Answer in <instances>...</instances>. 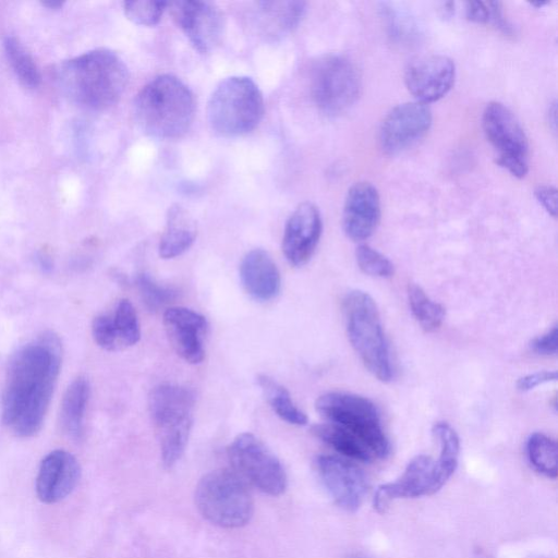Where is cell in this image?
<instances>
[{"instance_id": "6da1fadb", "label": "cell", "mask_w": 558, "mask_h": 558, "mask_svg": "<svg viewBox=\"0 0 558 558\" xmlns=\"http://www.w3.org/2000/svg\"><path fill=\"white\" fill-rule=\"evenodd\" d=\"M62 362V345L45 331L11 357L1 400V421L15 436L26 438L43 427Z\"/></svg>"}, {"instance_id": "7a4b0ae2", "label": "cell", "mask_w": 558, "mask_h": 558, "mask_svg": "<svg viewBox=\"0 0 558 558\" xmlns=\"http://www.w3.org/2000/svg\"><path fill=\"white\" fill-rule=\"evenodd\" d=\"M129 71L122 58L112 50L99 48L62 62L57 82L74 104L89 110H105L122 96Z\"/></svg>"}, {"instance_id": "3957f363", "label": "cell", "mask_w": 558, "mask_h": 558, "mask_svg": "<svg viewBox=\"0 0 558 558\" xmlns=\"http://www.w3.org/2000/svg\"><path fill=\"white\" fill-rule=\"evenodd\" d=\"M141 129L157 138H177L190 129L195 114L191 89L178 77L162 74L148 82L134 100Z\"/></svg>"}, {"instance_id": "277c9868", "label": "cell", "mask_w": 558, "mask_h": 558, "mask_svg": "<svg viewBox=\"0 0 558 558\" xmlns=\"http://www.w3.org/2000/svg\"><path fill=\"white\" fill-rule=\"evenodd\" d=\"M349 340L365 367L377 379L393 376L389 345L373 298L361 290L347 294L343 302Z\"/></svg>"}, {"instance_id": "5b68a950", "label": "cell", "mask_w": 558, "mask_h": 558, "mask_svg": "<svg viewBox=\"0 0 558 558\" xmlns=\"http://www.w3.org/2000/svg\"><path fill=\"white\" fill-rule=\"evenodd\" d=\"M265 111L264 98L256 83L246 76H230L213 92L207 107L211 130L223 137L252 132Z\"/></svg>"}, {"instance_id": "8992f818", "label": "cell", "mask_w": 558, "mask_h": 558, "mask_svg": "<svg viewBox=\"0 0 558 558\" xmlns=\"http://www.w3.org/2000/svg\"><path fill=\"white\" fill-rule=\"evenodd\" d=\"M195 398L191 390L178 385L155 387L148 397V411L159 439L160 453L167 468L182 457L193 423Z\"/></svg>"}, {"instance_id": "52a82bcc", "label": "cell", "mask_w": 558, "mask_h": 558, "mask_svg": "<svg viewBox=\"0 0 558 558\" xmlns=\"http://www.w3.org/2000/svg\"><path fill=\"white\" fill-rule=\"evenodd\" d=\"M195 504L207 521L226 529L247 524L254 513V501L245 482L227 469L211 471L199 480Z\"/></svg>"}, {"instance_id": "ba28073f", "label": "cell", "mask_w": 558, "mask_h": 558, "mask_svg": "<svg viewBox=\"0 0 558 558\" xmlns=\"http://www.w3.org/2000/svg\"><path fill=\"white\" fill-rule=\"evenodd\" d=\"M317 412L329 423L357 437L373 453L385 458L390 451L376 405L367 398L341 391L322 395L315 403Z\"/></svg>"}, {"instance_id": "9c48e42d", "label": "cell", "mask_w": 558, "mask_h": 558, "mask_svg": "<svg viewBox=\"0 0 558 558\" xmlns=\"http://www.w3.org/2000/svg\"><path fill=\"white\" fill-rule=\"evenodd\" d=\"M310 92L316 107L328 116L349 110L361 92V76L355 64L340 54L318 58L310 71Z\"/></svg>"}, {"instance_id": "30bf717a", "label": "cell", "mask_w": 558, "mask_h": 558, "mask_svg": "<svg viewBox=\"0 0 558 558\" xmlns=\"http://www.w3.org/2000/svg\"><path fill=\"white\" fill-rule=\"evenodd\" d=\"M487 141L496 151L497 163L521 179L529 171V142L514 113L498 101L487 104L482 116Z\"/></svg>"}, {"instance_id": "8fae6325", "label": "cell", "mask_w": 558, "mask_h": 558, "mask_svg": "<svg viewBox=\"0 0 558 558\" xmlns=\"http://www.w3.org/2000/svg\"><path fill=\"white\" fill-rule=\"evenodd\" d=\"M228 457L235 473L270 496H279L287 488V475L278 458L253 434L238 435L228 448Z\"/></svg>"}, {"instance_id": "7c38bea8", "label": "cell", "mask_w": 558, "mask_h": 558, "mask_svg": "<svg viewBox=\"0 0 558 558\" xmlns=\"http://www.w3.org/2000/svg\"><path fill=\"white\" fill-rule=\"evenodd\" d=\"M171 15L191 45L201 53H208L221 41L225 31L222 12L208 1L168 2Z\"/></svg>"}, {"instance_id": "4fadbf2b", "label": "cell", "mask_w": 558, "mask_h": 558, "mask_svg": "<svg viewBox=\"0 0 558 558\" xmlns=\"http://www.w3.org/2000/svg\"><path fill=\"white\" fill-rule=\"evenodd\" d=\"M430 124L432 110L426 104L415 100L398 105L380 125V146L386 154H399L420 141Z\"/></svg>"}, {"instance_id": "5bb4252c", "label": "cell", "mask_w": 558, "mask_h": 558, "mask_svg": "<svg viewBox=\"0 0 558 558\" xmlns=\"http://www.w3.org/2000/svg\"><path fill=\"white\" fill-rule=\"evenodd\" d=\"M456 80L454 62L442 54L413 60L405 70L404 82L416 101L429 104L445 97Z\"/></svg>"}, {"instance_id": "9a60e30c", "label": "cell", "mask_w": 558, "mask_h": 558, "mask_svg": "<svg viewBox=\"0 0 558 558\" xmlns=\"http://www.w3.org/2000/svg\"><path fill=\"white\" fill-rule=\"evenodd\" d=\"M441 487L435 460L428 456L420 454L408 463L397 481L383 484L377 488L373 506L378 513H385L393 499L432 495Z\"/></svg>"}, {"instance_id": "2e32d148", "label": "cell", "mask_w": 558, "mask_h": 558, "mask_svg": "<svg viewBox=\"0 0 558 558\" xmlns=\"http://www.w3.org/2000/svg\"><path fill=\"white\" fill-rule=\"evenodd\" d=\"M316 466L335 502L347 511H356L367 493V481L363 471L335 456H319Z\"/></svg>"}, {"instance_id": "e0dca14e", "label": "cell", "mask_w": 558, "mask_h": 558, "mask_svg": "<svg viewBox=\"0 0 558 558\" xmlns=\"http://www.w3.org/2000/svg\"><path fill=\"white\" fill-rule=\"evenodd\" d=\"M323 230L318 208L305 202L289 217L282 238V252L293 266L306 264L314 254Z\"/></svg>"}, {"instance_id": "ac0fdd59", "label": "cell", "mask_w": 558, "mask_h": 558, "mask_svg": "<svg viewBox=\"0 0 558 558\" xmlns=\"http://www.w3.org/2000/svg\"><path fill=\"white\" fill-rule=\"evenodd\" d=\"M380 215L379 193L372 183L356 182L348 190L342 226L349 239L354 242L368 239L376 231Z\"/></svg>"}, {"instance_id": "d6986e66", "label": "cell", "mask_w": 558, "mask_h": 558, "mask_svg": "<svg viewBox=\"0 0 558 558\" xmlns=\"http://www.w3.org/2000/svg\"><path fill=\"white\" fill-rule=\"evenodd\" d=\"M80 477L77 459L66 450H53L40 462L35 484L37 497L45 504L59 502L73 492Z\"/></svg>"}, {"instance_id": "ffe728a7", "label": "cell", "mask_w": 558, "mask_h": 558, "mask_svg": "<svg viewBox=\"0 0 558 558\" xmlns=\"http://www.w3.org/2000/svg\"><path fill=\"white\" fill-rule=\"evenodd\" d=\"M163 326L171 345L184 361L191 364L203 361V336L207 330L203 315L186 307H169L163 313Z\"/></svg>"}, {"instance_id": "44dd1931", "label": "cell", "mask_w": 558, "mask_h": 558, "mask_svg": "<svg viewBox=\"0 0 558 558\" xmlns=\"http://www.w3.org/2000/svg\"><path fill=\"white\" fill-rule=\"evenodd\" d=\"M240 278L245 291L255 300L268 301L280 291L281 278L270 255L254 248L246 253L240 265Z\"/></svg>"}, {"instance_id": "7402d4cb", "label": "cell", "mask_w": 558, "mask_h": 558, "mask_svg": "<svg viewBox=\"0 0 558 558\" xmlns=\"http://www.w3.org/2000/svg\"><path fill=\"white\" fill-rule=\"evenodd\" d=\"M196 233V222L191 214L179 204L172 205L159 241L160 257L173 258L183 254L193 244Z\"/></svg>"}, {"instance_id": "603a6c76", "label": "cell", "mask_w": 558, "mask_h": 558, "mask_svg": "<svg viewBox=\"0 0 558 558\" xmlns=\"http://www.w3.org/2000/svg\"><path fill=\"white\" fill-rule=\"evenodd\" d=\"M89 392L88 380L80 376L68 386L61 400L59 425L62 433L72 440H80L83 436Z\"/></svg>"}, {"instance_id": "cb8c5ba5", "label": "cell", "mask_w": 558, "mask_h": 558, "mask_svg": "<svg viewBox=\"0 0 558 558\" xmlns=\"http://www.w3.org/2000/svg\"><path fill=\"white\" fill-rule=\"evenodd\" d=\"M255 5L258 25L272 37L293 31L306 10L303 1H260Z\"/></svg>"}, {"instance_id": "d4e9b609", "label": "cell", "mask_w": 558, "mask_h": 558, "mask_svg": "<svg viewBox=\"0 0 558 558\" xmlns=\"http://www.w3.org/2000/svg\"><path fill=\"white\" fill-rule=\"evenodd\" d=\"M312 432L316 437L348 458L364 462L374 459L373 453L357 437L338 425L331 423L318 424L312 427Z\"/></svg>"}, {"instance_id": "484cf974", "label": "cell", "mask_w": 558, "mask_h": 558, "mask_svg": "<svg viewBox=\"0 0 558 558\" xmlns=\"http://www.w3.org/2000/svg\"><path fill=\"white\" fill-rule=\"evenodd\" d=\"M257 384L276 414L293 425H305L307 416L292 401L289 391L267 375H258Z\"/></svg>"}, {"instance_id": "4316f807", "label": "cell", "mask_w": 558, "mask_h": 558, "mask_svg": "<svg viewBox=\"0 0 558 558\" xmlns=\"http://www.w3.org/2000/svg\"><path fill=\"white\" fill-rule=\"evenodd\" d=\"M433 434L440 447L439 457L435 464L438 481L444 486L457 469L460 439L447 422H437L433 427Z\"/></svg>"}, {"instance_id": "83f0119b", "label": "cell", "mask_w": 558, "mask_h": 558, "mask_svg": "<svg viewBox=\"0 0 558 558\" xmlns=\"http://www.w3.org/2000/svg\"><path fill=\"white\" fill-rule=\"evenodd\" d=\"M4 53L19 81L27 88L39 86L40 72L24 46L13 36L5 37L3 41Z\"/></svg>"}, {"instance_id": "f1b7e54d", "label": "cell", "mask_w": 558, "mask_h": 558, "mask_svg": "<svg viewBox=\"0 0 558 558\" xmlns=\"http://www.w3.org/2000/svg\"><path fill=\"white\" fill-rule=\"evenodd\" d=\"M408 300L413 316L424 330L434 331L441 326L446 315L445 307L429 299L420 286L409 284Z\"/></svg>"}, {"instance_id": "f546056e", "label": "cell", "mask_w": 558, "mask_h": 558, "mask_svg": "<svg viewBox=\"0 0 558 558\" xmlns=\"http://www.w3.org/2000/svg\"><path fill=\"white\" fill-rule=\"evenodd\" d=\"M526 452L531 464L547 477H557V444L542 433H534L526 444Z\"/></svg>"}, {"instance_id": "4dcf8cb0", "label": "cell", "mask_w": 558, "mask_h": 558, "mask_svg": "<svg viewBox=\"0 0 558 558\" xmlns=\"http://www.w3.org/2000/svg\"><path fill=\"white\" fill-rule=\"evenodd\" d=\"M120 347H131L141 338L136 311L129 300H120L112 316Z\"/></svg>"}, {"instance_id": "1f68e13d", "label": "cell", "mask_w": 558, "mask_h": 558, "mask_svg": "<svg viewBox=\"0 0 558 558\" xmlns=\"http://www.w3.org/2000/svg\"><path fill=\"white\" fill-rule=\"evenodd\" d=\"M465 16L475 23H492L504 33H511V26L504 17L501 4L496 1H469Z\"/></svg>"}, {"instance_id": "d6a6232c", "label": "cell", "mask_w": 558, "mask_h": 558, "mask_svg": "<svg viewBox=\"0 0 558 558\" xmlns=\"http://www.w3.org/2000/svg\"><path fill=\"white\" fill-rule=\"evenodd\" d=\"M167 7L168 2L166 1L141 0L123 2L125 16L133 23L142 26L156 25Z\"/></svg>"}, {"instance_id": "836d02e7", "label": "cell", "mask_w": 558, "mask_h": 558, "mask_svg": "<svg viewBox=\"0 0 558 558\" xmlns=\"http://www.w3.org/2000/svg\"><path fill=\"white\" fill-rule=\"evenodd\" d=\"M355 257L359 268L368 276L388 278L393 275L392 263L366 244L356 247Z\"/></svg>"}, {"instance_id": "e575fe53", "label": "cell", "mask_w": 558, "mask_h": 558, "mask_svg": "<svg viewBox=\"0 0 558 558\" xmlns=\"http://www.w3.org/2000/svg\"><path fill=\"white\" fill-rule=\"evenodd\" d=\"M136 287L143 302L149 310H158L175 298V290L155 282L148 275L140 274L136 277Z\"/></svg>"}, {"instance_id": "d590c367", "label": "cell", "mask_w": 558, "mask_h": 558, "mask_svg": "<svg viewBox=\"0 0 558 558\" xmlns=\"http://www.w3.org/2000/svg\"><path fill=\"white\" fill-rule=\"evenodd\" d=\"M92 335L97 345L104 350L116 351L121 349L112 316L106 314L96 316L92 323Z\"/></svg>"}, {"instance_id": "8d00e7d4", "label": "cell", "mask_w": 558, "mask_h": 558, "mask_svg": "<svg viewBox=\"0 0 558 558\" xmlns=\"http://www.w3.org/2000/svg\"><path fill=\"white\" fill-rule=\"evenodd\" d=\"M557 336L558 329L557 326H554L546 333L535 338L531 347L533 351L543 355H555L557 353Z\"/></svg>"}, {"instance_id": "74e56055", "label": "cell", "mask_w": 558, "mask_h": 558, "mask_svg": "<svg viewBox=\"0 0 558 558\" xmlns=\"http://www.w3.org/2000/svg\"><path fill=\"white\" fill-rule=\"evenodd\" d=\"M556 379V372L542 371L521 377L517 383V387L521 391H529L536 388L539 385L555 381Z\"/></svg>"}, {"instance_id": "f35d334b", "label": "cell", "mask_w": 558, "mask_h": 558, "mask_svg": "<svg viewBox=\"0 0 558 558\" xmlns=\"http://www.w3.org/2000/svg\"><path fill=\"white\" fill-rule=\"evenodd\" d=\"M534 195L544 209L554 218L557 217V189L551 185H539Z\"/></svg>"}, {"instance_id": "ab89813d", "label": "cell", "mask_w": 558, "mask_h": 558, "mask_svg": "<svg viewBox=\"0 0 558 558\" xmlns=\"http://www.w3.org/2000/svg\"><path fill=\"white\" fill-rule=\"evenodd\" d=\"M548 121L549 125L553 129L554 132H556V124H557V107L556 101L551 104L548 110Z\"/></svg>"}, {"instance_id": "60d3db41", "label": "cell", "mask_w": 558, "mask_h": 558, "mask_svg": "<svg viewBox=\"0 0 558 558\" xmlns=\"http://www.w3.org/2000/svg\"><path fill=\"white\" fill-rule=\"evenodd\" d=\"M43 5L49 8V9H59L63 5V2L62 1H58V0H47V1H43L41 2Z\"/></svg>"}]
</instances>
